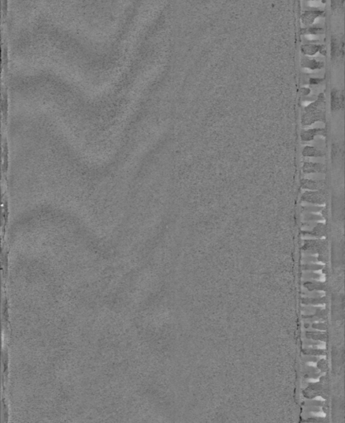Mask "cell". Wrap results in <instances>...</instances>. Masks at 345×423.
Listing matches in <instances>:
<instances>
[{
  "instance_id": "obj_7",
  "label": "cell",
  "mask_w": 345,
  "mask_h": 423,
  "mask_svg": "<svg viewBox=\"0 0 345 423\" xmlns=\"http://www.w3.org/2000/svg\"><path fill=\"white\" fill-rule=\"evenodd\" d=\"M326 232V225L323 224V223H318V224L315 225L314 228L312 229V231H304L303 233L306 235L307 234V236H311V237H315V238H322L325 236Z\"/></svg>"
},
{
  "instance_id": "obj_3",
  "label": "cell",
  "mask_w": 345,
  "mask_h": 423,
  "mask_svg": "<svg viewBox=\"0 0 345 423\" xmlns=\"http://www.w3.org/2000/svg\"><path fill=\"white\" fill-rule=\"evenodd\" d=\"M326 128H313V129L303 130L302 133H301V138L302 142H311L314 140L316 136H326Z\"/></svg>"
},
{
  "instance_id": "obj_8",
  "label": "cell",
  "mask_w": 345,
  "mask_h": 423,
  "mask_svg": "<svg viewBox=\"0 0 345 423\" xmlns=\"http://www.w3.org/2000/svg\"><path fill=\"white\" fill-rule=\"evenodd\" d=\"M302 155L308 157H323L325 156V152L316 147H306L302 151Z\"/></svg>"
},
{
  "instance_id": "obj_6",
  "label": "cell",
  "mask_w": 345,
  "mask_h": 423,
  "mask_svg": "<svg viewBox=\"0 0 345 423\" xmlns=\"http://www.w3.org/2000/svg\"><path fill=\"white\" fill-rule=\"evenodd\" d=\"M331 110L338 111L340 109H343V95L339 96L338 93L334 91L332 95H331Z\"/></svg>"
},
{
  "instance_id": "obj_9",
  "label": "cell",
  "mask_w": 345,
  "mask_h": 423,
  "mask_svg": "<svg viewBox=\"0 0 345 423\" xmlns=\"http://www.w3.org/2000/svg\"><path fill=\"white\" fill-rule=\"evenodd\" d=\"M322 218L319 215H315V214H309L305 217V220L309 221V222H315V221L322 220Z\"/></svg>"
},
{
  "instance_id": "obj_5",
  "label": "cell",
  "mask_w": 345,
  "mask_h": 423,
  "mask_svg": "<svg viewBox=\"0 0 345 423\" xmlns=\"http://www.w3.org/2000/svg\"><path fill=\"white\" fill-rule=\"evenodd\" d=\"M303 172L305 174H311V173H324L326 172V167L322 163H315V162H306L302 167Z\"/></svg>"
},
{
  "instance_id": "obj_2",
  "label": "cell",
  "mask_w": 345,
  "mask_h": 423,
  "mask_svg": "<svg viewBox=\"0 0 345 423\" xmlns=\"http://www.w3.org/2000/svg\"><path fill=\"white\" fill-rule=\"evenodd\" d=\"M327 200V192L326 189L318 190H309L302 195V202H307L311 204L322 205Z\"/></svg>"
},
{
  "instance_id": "obj_4",
  "label": "cell",
  "mask_w": 345,
  "mask_h": 423,
  "mask_svg": "<svg viewBox=\"0 0 345 423\" xmlns=\"http://www.w3.org/2000/svg\"><path fill=\"white\" fill-rule=\"evenodd\" d=\"M302 189L309 190H318L325 189L326 183L323 180H313V179H302L301 181Z\"/></svg>"
},
{
  "instance_id": "obj_1",
  "label": "cell",
  "mask_w": 345,
  "mask_h": 423,
  "mask_svg": "<svg viewBox=\"0 0 345 423\" xmlns=\"http://www.w3.org/2000/svg\"><path fill=\"white\" fill-rule=\"evenodd\" d=\"M317 122H326V100L323 93H321L317 100L307 106L302 113V125L310 126Z\"/></svg>"
}]
</instances>
